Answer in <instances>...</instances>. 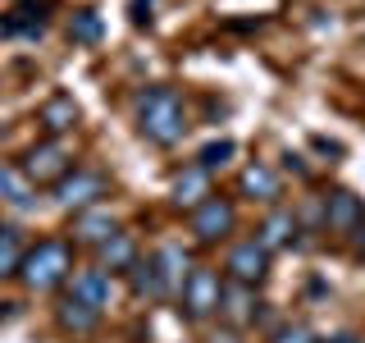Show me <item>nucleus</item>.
<instances>
[{"label":"nucleus","instance_id":"f257e3e1","mask_svg":"<svg viewBox=\"0 0 365 343\" xmlns=\"http://www.w3.org/2000/svg\"><path fill=\"white\" fill-rule=\"evenodd\" d=\"M137 133L155 146H174L187 133V110H182V96L174 87H146L137 91Z\"/></svg>","mask_w":365,"mask_h":343},{"label":"nucleus","instance_id":"f03ea898","mask_svg":"<svg viewBox=\"0 0 365 343\" xmlns=\"http://www.w3.org/2000/svg\"><path fill=\"white\" fill-rule=\"evenodd\" d=\"M68 274H73V252H68L64 238H41V243L23 257V266H19V279L28 284L32 293L60 289Z\"/></svg>","mask_w":365,"mask_h":343},{"label":"nucleus","instance_id":"7ed1b4c3","mask_svg":"<svg viewBox=\"0 0 365 343\" xmlns=\"http://www.w3.org/2000/svg\"><path fill=\"white\" fill-rule=\"evenodd\" d=\"M220 293H224V279H220V270H210V266H192L187 274V284H182V293H178V312L187 316V320H205L210 312H220Z\"/></svg>","mask_w":365,"mask_h":343},{"label":"nucleus","instance_id":"20e7f679","mask_svg":"<svg viewBox=\"0 0 365 343\" xmlns=\"http://www.w3.org/2000/svg\"><path fill=\"white\" fill-rule=\"evenodd\" d=\"M68 169H73V160H68V146L60 137H46L37 142L28 156H23V174H28L32 188H41V183H60Z\"/></svg>","mask_w":365,"mask_h":343},{"label":"nucleus","instance_id":"39448f33","mask_svg":"<svg viewBox=\"0 0 365 343\" xmlns=\"http://www.w3.org/2000/svg\"><path fill=\"white\" fill-rule=\"evenodd\" d=\"M101 197H106V179L96 174V169H68V174L55 183V202L64 206V211H91Z\"/></svg>","mask_w":365,"mask_h":343},{"label":"nucleus","instance_id":"423d86ee","mask_svg":"<svg viewBox=\"0 0 365 343\" xmlns=\"http://www.w3.org/2000/svg\"><path fill=\"white\" fill-rule=\"evenodd\" d=\"M233 224H237V211H233V202L228 197H205L197 211H192V234L201 238V243H220V238L233 234Z\"/></svg>","mask_w":365,"mask_h":343},{"label":"nucleus","instance_id":"0eeeda50","mask_svg":"<svg viewBox=\"0 0 365 343\" xmlns=\"http://www.w3.org/2000/svg\"><path fill=\"white\" fill-rule=\"evenodd\" d=\"M224 270H228V279H237V284H251V289H256V284L265 279V270H269V252L260 247L256 238H247V243H237L233 252H228Z\"/></svg>","mask_w":365,"mask_h":343},{"label":"nucleus","instance_id":"6e6552de","mask_svg":"<svg viewBox=\"0 0 365 343\" xmlns=\"http://www.w3.org/2000/svg\"><path fill=\"white\" fill-rule=\"evenodd\" d=\"M365 224V206L356 192L338 188L324 197V229H334V234H356V229Z\"/></svg>","mask_w":365,"mask_h":343},{"label":"nucleus","instance_id":"1a4fd4ad","mask_svg":"<svg viewBox=\"0 0 365 343\" xmlns=\"http://www.w3.org/2000/svg\"><path fill=\"white\" fill-rule=\"evenodd\" d=\"M128 289H133L137 302H160V297L174 293V284H169V274L160 270L155 257H146V261H137V266L128 270Z\"/></svg>","mask_w":365,"mask_h":343},{"label":"nucleus","instance_id":"9d476101","mask_svg":"<svg viewBox=\"0 0 365 343\" xmlns=\"http://www.w3.org/2000/svg\"><path fill=\"white\" fill-rule=\"evenodd\" d=\"M256 312H260L256 289H251V284L228 279V284H224V293H220V316H224L233 329H242V325H251V320H256Z\"/></svg>","mask_w":365,"mask_h":343},{"label":"nucleus","instance_id":"9b49d317","mask_svg":"<svg viewBox=\"0 0 365 343\" xmlns=\"http://www.w3.org/2000/svg\"><path fill=\"white\" fill-rule=\"evenodd\" d=\"M64 293L78 297V302L106 307V302H110V274L101 270V266H83V270H73V274L64 279Z\"/></svg>","mask_w":365,"mask_h":343},{"label":"nucleus","instance_id":"f8f14e48","mask_svg":"<svg viewBox=\"0 0 365 343\" xmlns=\"http://www.w3.org/2000/svg\"><path fill=\"white\" fill-rule=\"evenodd\" d=\"M178 211H197V206L210 197V169L205 165H187L182 174H174V188H169Z\"/></svg>","mask_w":365,"mask_h":343},{"label":"nucleus","instance_id":"ddd939ff","mask_svg":"<svg viewBox=\"0 0 365 343\" xmlns=\"http://www.w3.org/2000/svg\"><path fill=\"white\" fill-rule=\"evenodd\" d=\"M37 124L51 137H60V133H68L78 124V101L68 96V91H55V96H46L41 101V110H37Z\"/></svg>","mask_w":365,"mask_h":343},{"label":"nucleus","instance_id":"4468645a","mask_svg":"<svg viewBox=\"0 0 365 343\" xmlns=\"http://www.w3.org/2000/svg\"><path fill=\"white\" fill-rule=\"evenodd\" d=\"M297 238V211H283V206H274V211L265 215V224H260L256 243L265 252H283Z\"/></svg>","mask_w":365,"mask_h":343},{"label":"nucleus","instance_id":"2eb2a0df","mask_svg":"<svg viewBox=\"0 0 365 343\" xmlns=\"http://www.w3.org/2000/svg\"><path fill=\"white\" fill-rule=\"evenodd\" d=\"M55 320H60V329H68V334H91V329L101 325V307L91 302H78V297H60V307H55Z\"/></svg>","mask_w":365,"mask_h":343},{"label":"nucleus","instance_id":"dca6fc26","mask_svg":"<svg viewBox=\"0 0 365 343\" xmlns=\"http://www.w3.org/2000/svg\"><path fill=\"white\" fill-rule=\"evenodd\" d=\"M119 229H114L110 220V211H101V206H91V211H78L73 215V238L78 243H91V247H101L106 238H114Z\"/></svg>","mask_w":365,"mask_h":343},{"label":"nucleus","instance_id":"f3484780","mask_svg":"<svg viewBox=\"0 0 365 343\" xmlns=\"http://www.w3.org/2000/svg\"><path fill=\"white\" fill-rule=\"evenodd\" d=\"M237 188H242V197H251V202H279V174H274L269 165H260V160L242 169Z\"/></svg>","mask_w":365,"mask_h":343},{"label":"nucleus","instance_id":"a211bd4d","mask_svg":"<svg viewBox=\"0 0 365 343\" xmlns=\"http://www.w3.org/2000/svg\"><path fill=\"white\" fill-rule=\"evenodd\" d=\"M137 243H133V234H114L101 243V270H114V274H128L137 266Z\"/></svg>","mask_w":365,"mask_h":343},{"label":"nucleus","instance_id":"6ab92c4d","mask_svg":"<svg viewBox=\"0 0 365 343\" xmlns=\"http://www.w3.org/2000/svg\"><path fill=\"white\" fill-rule=\"evenodd\" d=\"M0 32H5V37H41L46 32V5H19L14 14H9L5 23H0Z\"/></svg>","mask_w":365,"mask_h":343},{"label":"nucleus","instance_id":"aec40b11","mask_svg":"<svg viewBox=\"0 0 365 343\" xmlns=\"http://www.w3.org/2000/svg\"><path fill=\"white\" fill-rule=\"evenodd\" d=\"M23 229L19 224H0V279H9V274H19L23 266Z\"/></svg>","mask_w":365,"mask_h":343},{"label":"nucleus","instance_id":"412c9836","mask_svg":"<svg viewBox=\"0 0 365 343\" xmlns=\"http://www.w3.org/2000/svg\"><path fill=\"white\" fill-rule=\"evenodd\" d=\"M0 197H5L9 206H32L37 197H32V183L23 169H9V165H0Z\"/></svg>","mask_w":365,"mask_h":343},{"label":"nucleus","instance_id":"4be33fe9","mask_svg":"<svg viewBox=\"0 0 365 343\" xmlns=\"http://www.w3.org/2000/svg\"><path fill=\"white\" fill-rule=\"evenodd\" d=\"M155 261H160V270L169 274V284H174V289L182 293V284H187V252H182L178 243H165V247H155Z\"/></svg>","mask_w":365,"mask_h":343},{"label":"nucleus","instance_id":"5701e85b","mask_svg":"<svg viewBox=\"0 0 365 343\" xmlns=\"http://www.w3.org/2000/svg\"><path fill=\"white\" fill-rule=\"evenodd\" d=\"M101 14L96 9H73V19H68V41H78V46H96L101 41Z\"/></svg>","mask_w":365,"mask_h":343},{"label":"nucleus","instance_id":"b1692460","mask_svg":"<svg viewBox=\"0 0 365 343\" xmlns=\"http://www.w3.org/2000/svg\"><path fill=\"white\" fill-rule=\"evenodd\" d=\"M233 151H237V146L228 142V137H215V142H205V146H201L197 165H205V169H220V165H228V160H233Z\"/></svg>","mask_w":365,"mask_h":343},{"label":"nucleus","instance_id":"393cba45","mask_svg":"<svg viewBox=\"0 0 365 343\" xmlns=\"http://www.w3.org/2000/svg\"><path fill=\"white\" fill-rule=\"evenodd\" d=\"M269 343H319L306 325H283V329H274V339Z\"/></svg>","mask_w":365,"mask_h":343},{"label":"nucleus","instance_id":"a878e982","mask_svg":"<svg viewBox=\"0 0 365 343\" xmlns=\"http://www.w3.org/2000/svg\"><path fill=\"white\" fill-rule=\"evenodd\" d=\"M151 5L155 0H128V19L137 23V28H151Z\"/></svg>","mask_w":365,"mask_h":343},{"label":"nucleus","instance_id":"bb28decb","mask_svg":"<svg viewBox=\"0 0 365 343\" xmlns=\"http://www.w3.org/2000/svg\"><path fill=\"white\" fill-rule=\"evenodd\" d=\"M319 343H361L351 329H338V334H329V339H319Z\"/></svg>","mask_w":365,"mask_h":343},{"label":"nucleus","instance_id":"cd10ccee","mask_svg":"<svg viewBox=\"0 0 365 343\" xmlns=\"http://www.w3.org/2000/svg\"><path fill=\"white\" fill-rule=\"evenodd\" d=\"M210 343H237V334H233V329H224V334H215Z\"/></svg>","mask_w":365,"mask_h":343}]
</instances>
